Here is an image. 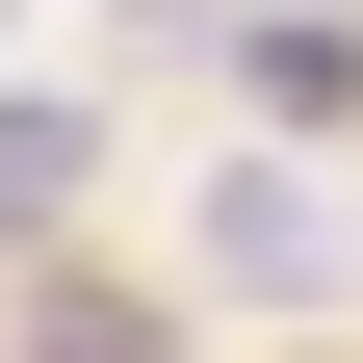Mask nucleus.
Returning a JSON list of instances; mask_svg holds the SVG:
<instances>
[{"mask_svg":"<svg viewBox=\"0 0 363 363\" xmlns=\"http://www.w3.org/2000/svg\"><path fill=\"white\" fill-rule=\"evenodd\" d=\"M208 286H259V311H337V286H363V208H337L311 156H234V182H208Z\"/></svg>","mask_w":363,"mask_h":363,"instance_id":"f257e3e1","label":"nucleus"},{"mask_svg":"<svg viewBox=\"0 0 363 363\" xmlns=\"http://www.w3.org/2000/svg\"><path fill=\"white\" fill-rule=\"evenodd\" d=\"M26 208H78V104L52 78H0V234H26Z\"/></svg>","mask_w":363,"mask_h":363,"instance_id":"f03ea898","label":"nucleus"}]
</instances>
